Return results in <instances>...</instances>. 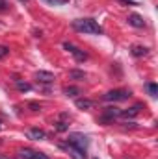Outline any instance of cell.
<instances>
[{"mask_svg":"<svg viewBox=\"0 0 158 159\" xmlns=\"http://www.w3.org/2000/svg\"><path fill=\"white\" fill-rule=\"evenodd\" d=\"M19 156L22 159H48V156H45L43 152H36V150H30V148H22L19 152Z\"/></svg>","mask_w":158,"mask_h":159,"instance_id":"5","label":"cell"},{"mask_svg":"<svg viewBox=\"0 0 158 159\" xmlns=\"http://www.w3.org/2000/svg\"><path fill=\"white\" fill-rule=\"evenodd\" d=\"M36 78L39 80L41 83H52L54 81V74L47 72V70H39V72H36Z\"/></svg>","mask_w":158,"mask_h":159,"instance_id":"10","label":"cell"},{"mask_svg":"<svg viewBox=\"0 0 158 159\" xmlns=\"http://www.w3.org/2000/svg\"><path fill=\"white\" fill-rule=\"evenodd\" d=\"M47 4H50V6H65L69 0H45Z\"/></svg>","mask_w":158,"mask_h":159,"instance_id":"20","label":"cell"},{"mask_svg":"<svg viewBox=\"0 0 158 159\" xmlns=\"http://www.w3.org/2000/svg\"><path fill=\"white\" fill-rule=\"evenodd\" d=\"M128 98H130V91H126V89H114L104 94V100H108V102H123Z\"/></svg>","mask_w":158,"mask_h":159,"instance_id":"3","label":"cell"},{"mask_svg":"<svg viewBox=\"0 0 158 159\" xmlns=\"http://www.w3.org/2000/svg\"><path fill=\"white\" fill-rule=\"evenodd\" d=\"M21 2H28V0H21Z\"/></svg>","mask_w":158,"mask_h":159,"instance_id":"26","label":"cell"},{"mask_svg":"<svg viewBox=\"0 0 158 159\" xmlns=\"http://www.w3.org/2000/svg\"><path fill=\"white\" fill-rule=\"evenodd\" d=\"M54 129H56V131H60V133H63V131H67V129H69V122L58 120V122H54Z\"/></svg>","mask_w":158,"mask_h":159,"instance_id":"13","label":"cell"},{"mask_svg":"<svg viewBox=\"0 0 158 159\" xmlns=\"http://www.w3.org/2000/svg\"><path fill=\"white\" fill-rule=\"evenodd\" d=\"M143 107V104H136L134 107H130V109H126V111H121V115L119 117H123V119H134L138 113H140V109Z\"/></svg>","mask_w":158,"mask_h":159,"instance_id":"9","label":"cell"},{"mask_svg":"<svg viewBox=\"0 0 158 159\" xmlns=\"http://www.w3.org/2000/svg\"><path fill=\"white\" fill-rule=\"evenodd\" d=\"M63 93H65L67 96H78V94H80V89H78V87H73V85H71V87H65V89H63Z\"/></svg>","mask_w":158,"mask_h":159,"instance_id":"17","label":"cell"},{"mask_svg":"<svg viewBox=\"0 0 158 159\" xmlns=\"http://www.w3.org/2000/svg\"><path fill=\"white\" fill-rule=\"evenodd\" d=\"M34 35L36 37H41V30H34Z\"/></svg>","mask_w":158,"mask_h":159,"instance_id":"24","label":"cell"},{"mask_svg":"<svg viewBox=\"0 0 158 159\" xmlns=\"http://www.w3.org/2000/svg\"><path fill=\"white\" fill-rule=\"evenodd\" d=\"M71 54L75 56V59H77V61H86V59H87V54H86L84 50H80V48H75Z\"/></svg>","mask_w":158,"mask_h":159,"instance_id":"14","label":"cell"},{"mask_svg":"<svg viewBox=\"0 0 158 159\" xmlns=\"http://www.w3.org/2000/svg\"><path fill=\"white\" fill-rule=\"evenodd\" d=\"M130 54H132L134 57H141V56H147V54H149V50H147L145 46H140V44H134V46L130 48Z\"/></svg>","mask_w":158,"mask_h":159,"instance_id":"11","label":"cell"},{"mask_svg":"<svg viewBox=\"0 0 158 159\" xmlns=\"http://www.w3.org/2000/svg\"><path fill=\"white\" fill-rule=\"evenodd\" d=\"M73 28L80 34H93V35H102L104 34V30L93 19H77V20H73Z\"/></svg>","mask_w":158,"mask_h":159,"instance_id":"1","label":"cell"},{"mask_svg":"<svg viewBox=\"0 0 158 159\" xmlns=\"http://www.w3.org/2000/svg\"><path fill=\"white\" fill-rule=\"evenodd\" d=\"M121 115V109L119 107H114V106H110V107H104V111H102V115H101V122L102 124H110L112 120H116Z\"/></svg>","mask_w":158,"mask_h":159,"instance_id":"4","label":"cell"},{"mask_svg":"<svg viewBox=\"0 0 158 159\" xmlns=\"http://www.w3.org/2000/svg\"><path fill=\"white\" fill-rule=\"evenodd\" d=\"M9 9V4H7V0H0V13H6Z\"/></svg>","mask_w":158,"mask_h":159,"instance_id":"21","label":"cell"},{"mask_svg":"<svg viewBox=\"0 0 158 159\" xmlns=\"http://www.w3.org/2000/svg\"><path fill=\"white\" fill-rule=\"evenodd\" d=\"M0 159H7V157H6V156H0Z\"/></svg>","mask_w":158,"mask_h":159,"instance_id":"25","label":"cell"},{"mask_svg":"<svg viewBox=\"0 0 158 159\" xmlns=\"http://www.w3.org/2000/svg\"><path fill=\"white\" fill-rule=\"evenodd\" d=\"M128 24L134 26V28H145V20H143V17L138 15V13L128 15Z\"/></svg>","mask_w":158,"mask_h":159,"instance_id":"8","label":"cell"},{"mask_svg":"<svg viewBox=\"0 0 158 159\" xmlns=\"http://www.w3.org/2000/svg\"><path fill=\"white\" fill-rule=\"evenodd\" d=\"M0 128H2V122H0Z\"/></svg>","mask_w":158,"mask_h":159,"instance_id":"27","label":"cell"},{"mask_svg":"<svg viewBox=\"0 0 158 159\" xmlns=\"http://www.w3.org/2000/svg\"><path fill=\"white\" fill-rule=\"evenodd\" d=\"M93 106H95L93 100H86V98H78V100H77V107H78V109H91Z\"/></svg>","mask_w":158,"mask_h":159,"instance_id":"12","label":"cell"},{"mask_svg":"<svg viewBox=\"0 0 158 159\" xmlns=\"http://www.w3.org/2000/svg\"><path fill=\"white\" fill-rule=\"evenodd\" d=\"M28 107H30L32 111H39L41 109V106L37 104V102H28Z\"/></svg>","mask_w":158,"mask_h":159,"instance_id":"22","label":"cell"},{"mask_svg":"<svg viewBox=\"0 0 158 159\" xmlns=\"http://www.w3.org/2000/svg\"><path fill=\"white\" fill-rule=\"evenodd\" d=\"M69 78L71 80H86L84 70H69Z\"/></svg>","mask_w":158,"mask_h":159,"instance_id":"16","label":"cell"},{"mask_svg":"<svg viewBox=\"0 0 158 159\" xmlns=\"http://www.w3.org/2000/svg\"><path fill=\"white\" fill-rule=\"evenodd\" d=\"M147 91H149L151 96H156L158 94V85L156 83H147Z\"/></svg>","mask_w":158,"mask_h":159,"instance_id":"18","label":"cell"},{"mask_svg":"<svg viewBox=\"0 0 158 159\" xmlns=\"http://www.w3.org/2000/svg\"><path fill=\"white\" fill-rule=\"evenodd\" d=\"M95 159H97V157H95Z\"/></svg>","mask_w":158,"mask_h":159,"instance_id":"28","label":"cell"},{"mask_svg":"<svg viewBox=\"0 0 158 159\" xmlns=\"http://www.w3.org/2000/svg\"><path fill=\"white\" fill-rule=\"evenodd\" d=\"M7 54H9V46H6V44H0V59H4Z\"/></svg>","mask_w":158,"mask_h":159,"instance_id":"19","label":"cell"},{"mask_svg":"<svg viewBox=\"0 0 158 159\" xmlns=\"http://www.w3.org/2000/svg\"><path fill=\"white\" fill-rule=\"evenodd\" d=\"M60 146L65 148V150L71 154V157L73 159H86V152L80 150V148H75V146H71V144H67V143H65V144H60Z\"/></svg>","mask_w":158,"mask_h":159,"instance_id":"6","label":"cell"},{"mask_svg":"<svg viewBox=\"0 0 158 159\" xmlns=\"http://www.w3.org/2000/svg\"><path fill=\"white\" fill-rule=\"evenodd\" d=\"M63 48H65V50H69V52H73L77 46H75L73 43H67V41H65V43H63Z\"/></svg>","mask_w":158,"mask_h":159,"instance_id":"23","label":"cell"},{"mask_svg":"<svg viewBox=\"0 0 158 159\" xmlns=\"http://www.w3.org/2000/svg\"><path fill=\"white\" fill-rule=\"evenodd\" d=\"M26 137L32 139V141H43V139H47V133L39 128H32V129L26 131Z\"/></svg>","mask_w":158,"mask_h":159,"instance_id":"7","label":"cell"},{"mask_svg":"<svg viewBox=\"0 0 158 159\" xmlns=\"http://www.w3.org/2000/svg\"><path fill=\"white\" fill-rule=\"evenodd\" d=\"M15 85H17V89L21 91V93H28V91H32V85L30 83H26V81H15Z\"/></svg>","mask_w":158,"mask_h":159,"instance_id":"15","label":"cell"},{"mask_svg":"<svg viewBox=\"0 0 158 159\" xmlns=\"http://www.w3.org/2000/svg\"><path fill=\"white\" fill-rule=\"evenodd\" d=\"M67 144H71V146H75V148H80V150H87V146H89V139L86 137V135H82V133H69V139H67Z\"/></svg>","mask_w":158,"mask_h":159,"instance_id":"2","label":"cell"}]
</instances>
